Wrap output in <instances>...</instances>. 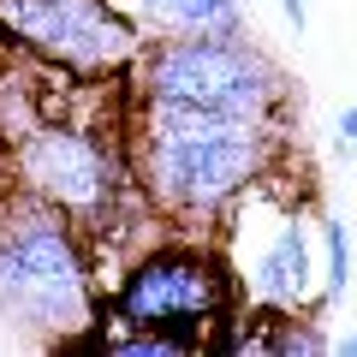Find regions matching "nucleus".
<instances>
[{"mask_svg":"<svg viewBox=\"0 0 357 357\" xmlns=\"http://www.w3.org/2000/svg\"><path fill=\"white\" fill-rule=\"evenodd\" d=\"M333 351H340V357H357V328H345L340 340H333Z\"/></svg>","mask_w":357,"mask_h":357,"instance_id":"12","label":"nucleus"},{"mask_svg":"<svg viewBox=\"0 0 357 357\" xmlns=\"http://www.w3.org/2000/svg\"><path fill=\"white\" fill-rule=\"evenodd\" d=\"M280 13H286V24H292L298 36L310 30V0H280Z\"/></svg>","mask_w":357,"mask_h":357,"instance_id":"11","label":"nucleus"},{"mask_svg":"<svg viewBox=\"0 0 357 357\" xmlns=\"http://www.w3.org/2000/svg\"><path fill=\"white\" fill-rule=\"evenodd\" d=\"M244 6H256V0H244Z\"/></svg>","mask_w":357,"mask_h":357,"instance_id":"13","label":"nucleus"},{"mask_svg":"<svg viewBox=\"0 0 357 357\" xmlns=\"http://www.w3.org/2000/svg\"><path fill=\"white\" fill-rule=\"evenodd\" d=\"M126 18L143 36H238L244 30V0H119Z\"/></svg>","mask_w":357,"mask_h":357,"instance_id":"8","label":"nucleus"},{"mask_svg":"<svg viewBox=\"0 0 357 357\" xmlns=\"http://www.w3.org/2000/svg\"><path fill=\"white\" fill-rule=\"evenodd\" d=\"M6 173L18 191L66 208L84 227V238L107 232L131 203H143L137 173H131L126 126L102 131L84 119H30L24 131L6 137Z\"/></svg>","mask_w":357,"mask_h":357,"instance_id":"3","label":"nucleus"},{"mask_svg":"<svg viewBox=\"0 0 357 357\" xmlns=\"http://www.w3.org/2000/svg\"><path fill=\"white\" fill-rule=\"evenodd\" d=\"M238 274H232L227 250L203 244L197 232L185 238H155L131 256L107 286V321L119 328H149L191 340L197 351H208L220 328L238 316Z\"/></svg>","mask_w":357,"mask_h":357,"instance_id":"4","label":"nucleus"},{"mask_svg":"<svg viewBox=\"0 0 357 357\" xmlns=\"http://www.w3.org/2000/svg\"><path fill=\"white\" fill-rule=\"evenodd\" d=\"M316 238H321V310H328L351 286V232H345V220L316 215Z\"/></svg>","mask_w":357,"mask_h":357,"instance_id":"9","label":"nucleus"},{"mask_svg":"<svg viewBox=\"0 0 357 357\" xmlns=\"http://www.w3.org/2000/svg\"><path fill=\"white\" fill-rule=\"evenodd\" d=\"M0 36L84 84L131 77V66L149 48V36L126 18L119 0H0Z\"/></svg>","mask_w":357,"mask_h":357,"instance_id":"7","label":"nucleus"},{"mask_svg":"<svg viewBox=\"0 0 357 357\" xmlns=\"http://www.w3.org/2000/svg\"><path fill=\"white\" fill-rule=\"evenodd\" d=\"M333 149H340L345 161H357V102L333 114Z\"/></svg>","mask_w":357,"mask_h":357,"instance_id":"10","label":"nucleus"},{"mask_svg":"<svg viewBox=\"0 0 357 357\" xmlns=\"http://www.w3.org/2000/svg\"><path fill=\"white\" fill-rule=\"evenodd\" d=\"M280 167L256 178L227 208V262L238 274V292L256 310H321V268H316V220L304 208V191L274 185Z\"/></svg>","mask_w":357,"mask_h":357,"instance_id":"6","label":"nucleus"},{"mask_svg":"<svg viewBox=\"0 0 357 357\" xmlns=\"http://www.w3.org/2000/svg\"><path fill=\"white\" fill-rule=\"evenodd\" d=\"M143 102L197 107V114H232L280 126L292 119V77L268 60L250 36H155L131 66Z\"/></svg>","mask_w":357,"mask_h":357,"instance_id":"5","label":"nucleus"},{"mask_svg":"<svg viewBox=\"0 0 357 357\" xmlns=\"http://www.w3.org/2000/svg\"><path fill=\"white\" fill-rule=\"evenodd\" d=\"M0 316L36 345H72L102 328L96 250L66 208L0 191Z\"/></svg>","mask_w":357,"mask_h":357,"instance_id":"2","label":"nucleus"},{"mask_svg":"<svg viewBox=\"0 0 357 357\" xmlns=\"http://www.w3.org/2000/svg\"><path fill=\"white\" fill-rule=\"evenodd\" d=\"M126 149H131L137 191L155 203V215L167 227L215 232L256 178L280 167L286 131L262 126V119L197 114V107H167V102L131 96Z\"/></svg>","mask_w":357,"mask_h":357,"instance_id":"1","label":"nucleus"}]
</instances>
